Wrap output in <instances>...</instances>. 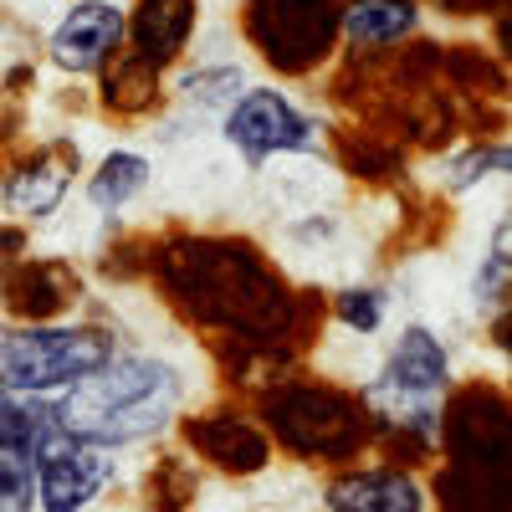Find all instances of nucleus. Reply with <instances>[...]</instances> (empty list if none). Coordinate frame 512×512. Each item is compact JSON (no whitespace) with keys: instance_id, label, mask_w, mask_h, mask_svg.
Masks as SVG:
<instances>
[{"instance_id":"nucleus-10","label":"nucleus","mask_w":512,"mask_h":512,"mask_svg":"<svg viewBox=\"0 0 512 512\" xmlns=\"http://www.w3.org/2000/svg\"><path fill=\"white\" fill-rule=\"evenodd\" d=\"M0 303H6V318L21 323L72 318V308L82 303V277L57 256H11L0 272Z\"/></svg>"},{"instance_id":"nucleus-9","label":"nucleus","mask_w":512,"mask_h":512,"mask_svg":"<svg viewBox=\"0 0 512 512\" xmlns=\"http://www.w3.org/2000/svg\"><path fill=\"white\" fill-rule=\"evenodd\" d=\"M128 6L118 0H72L47 31V62L62 77H103L123 57Z\"/></svg>"},{"instance_id":"nucleus-11","label":"nucleus","mask_w":512,"mask_h":512,"mask_svg":"<svg viewBox=\"0 0 512 512\" xmlns=\"http://www.w3.org/2000/svg\"><path fill=\"white\" fill-rule=\"evenodd\" d=\"M200 31V0H134L128 6L123 57H134L154 77L175 72Z\"/></svg>"},{"instance_id":"nucleus-12","label":"nucleus","mask_w":512,"mask_h":512,"mask_svg":"<svg viewBox=\"0 0 512 512\" xmlns=\"http://www.w3.org/2000/svg\"><path fill=\"white\" fill-rule=\"evenodd\" d=\"M180 425H185L190 451L226 477H256L272 466V441L262 431V420H251L241 410H205Z\"/></svg>"},{"instance_id":"nucleus-21","label":"nucleus","mask_w":512,"mask_h":512,"mask_svg":"<svg viewBox=\"0 0 512 512\" xmlns=\"http://www.w3.org/2000/svg\"><path fill=\"white\" fill-rule=\"evenodd\" d=\"M0 512H36V451L0 441Z\"/></svg>"},{"instance_id":"nucleus-8","label":"nucleus","mask_w":512,"mask_h":512,"mask_svg":"<svg viewBox=\"0 0 512 512\" xmlns=\"http://www.w3.org/2000/svg\"><path fill=\"white\" fill-rule=\"evenodd\" d=\"M77 175H82V149H77V139H72V134L41 139V144H31V149L6 169L0 205H6L11 221L41 226V221H52L57 210L67 205Z\"/></svg>"},{"instance_id":"nucleus-5","label":"nucleus","mask_w":512,"mask_h":512,"mask_svg":"<svg viewBox=\"0 0 512 512\" xmlns=\"http://www.w3.org/2000/svg\"><path fill=\"white\" fill-rule=\"evenodd\" d=\"M221 139L226 149L251 169H267L272 159H308L323 149V123L318 113L297 108L292 93L272 82H246L236 103L221 113Z\"/></svg>"},{"instance_id":"nucleus-2","label":"nucleus","mask_w":512,"mask_h":512,"mask_svg":"<svg viewBox=\"0 0 512 512\" xmlns=\"http://www.w3.org/2000/svg\"><path fill=\"white\" fill-rule=\"evenodd\" d=\"M190 379L169 354L149 349H113L88 379L52 400L57 425L67 436L103 446V451H128L164 441L185 420Z\"/></svg>"},{"instance_id":"nucleus-6","label":"nucleus","mask_w":512,"mask_h":512,"mask_svg":"<svg viewBox=\"0 0 512 512\" xmlns=\"http://www.w3.org/2000/svg\"><path fill=\"white\" fill-rule=\"evenodd\" d=\"M246 41L267 67L303 77L338 47L333 0H246Z\"/></svg>"},{"instance_id":"nucleus-1","label":"nucleus","mask_w":512,"mask_h":512,"mask_svg":"<svg viewBox=\"0 0 512 512\" xmlns=\"http://www.w3.org/2000/svg\"><path fill=\"white\" fill-rule=\"evenodd\" d=\"M149 277L164 287L175 308L195 323L221 328V338H277L292 323L282 277L262 262V251L231 236H175L149 251Z\"/></svg>"},{"instance_id":"nucleus-15","label":"nucleus","mask_w":512,"mask_h":512,"mask_svg":"<svg viewBox=\"0 0 512 512\" xmlns=\"http://www.w3.org/2000/svg\"><path fill=\"white\" fill-rule=\"evenodd\" d=\"M149 185H154V159L144 149H134V144H113L88 169V180H82V200H88V210H98L103 221H113L134 200H144Z\"/></svg>"},{"instance_id":"nucleus-14","label":"nucleus","mask_w":512,"mask_h":512,"mask_svg":"<svg viewBox=\"0 0 512 512\" xmlns=\"http://www.w3.org/2000/svg\"><path fill=\"white\" fill-rule=\"evenodd\" d=\"M420 26V6L415 0H349L338 6V41L354 57H379L410 41Z\"/></svg>"},{"instance_id":"nucleus-18","label":"nucleus","mask_w":512,"mask_h":512,"mask_svg":"<svg viewBox=\"0 0 512 512\" xmlns=\"http://www.w3.org/2000/svg\"><path fill=\"white\" fill-rule=\"evenodd\" d=\"M98 82H103V108H108V113H149V108L159 103V82H164V77H154V72L139 67L134 57H118Z\"/></svg>"},{"instance_id":"nucleus-4","label":"nucleus","mask_w":512,"mask_h":512,"mask_svg":"<svg viewBox=\"0 0 512 512\" xmlns=\"http://www.w3.org/2000/svg\"><path fill=\"white\" fill-rule=\"evenodd\" d=\"M256 420H262L272 446H287L303 461H354L374 436L364 400L318 379L267 384L262 400H256Z\"/></svg>"},{"instance_id":"nucleus-22","label":"nucleus","mask_w":512,"mask_h":512,"mask_svg":"<svg viewBox=\"0 0 512 512\" xmlns=\"http://www.w3.org/2000/svg\"><path fill=\"white\" fill-rule=\"evenodd\" d=\"M507 169V144L502 139H492V144H472L461 159H451L446 164V190L451 195H466V190H477V185H487V180H497Z\"/></svg>"},{"instance_id":"nucleus-16","label":"nucleus","mask_w":512,"mask_h":512,"mask_svg":"<svg viewBox=\"0 0 512 512\" xmlns=\"http://www.w3.org/2000/svg\"><path fill=\"white\" fill-rule=\"evenodd\" d=\"M241 88H246L241 62H195L175 77L180 108H195V113H226Z\"/></svg>"},{"instance_id":"nucleus-3","label":"nucleus","mask_w":512,"mask_h":512,"mask_svg":"<svg viewBox=\"0 0 512 512\" xmlns=\"http://www.w3.org/2000/svg\"><path fill=\"white\" fill-rule=\"evenodd\" d=\"M113 349H118L113 328L88 318H47V323L0 318V390L57 400L77 379H88Z\"/></svg>"},{"instance_id":"nucleus-19","label":"nucleus","mask_w":512,"mask_h":512,"mask_svg":"<svg viewBox=\"0 0 512 512\" xmlns=\"http://www.w3.org/2000/svg\"><path fill=\"white\" fill-rule=\"evenodd\" d=\"M57 431V410L52 400H36V395H16V390H0V441H16V446H31Z\"/></svg>"},{"instance_id":"nucleus-17","label":"nucleus","mask_w":512,"mask_h":512,"mask_svg":"<svg viewBox=\"0 0 512 512\" xmlns=\"http://www.w3.org/2000/svg\"><path fill=\"white\" fill-rule=\"evenodd\" d=\"M507 297H512V226H507V216H497L487 256L477 262V277H472V308H477V318H502Z\"/></svg>"},{"instance_id":"nucleus-23","label":"nucleus","mask_w":512,"mask_h":512,"mask_svg":"<svg viewBox=\"0 0 512 512\" xmlns=\"http://www.w3.org/2000/svg\"><path fill=\"white\" fill-rule=\"evenodd\" d=\"M231 6H236V0H231ZM241 6H246V0H241Z\"/></svg>"},{"instance_id":"nucleus-7","label":"nucleus","mask_w":512,"mask_h":512,"mask_svg":"<svg viewBox=\"0 0 512 512\" xmlns=\"http://www.w3.org/2000/svg\"><path fill=\"white\" fill-rule=\"evenodd\" d=\"M118 482V451L88 446L62 425L36 441V512H93Z\"/></svg>"},{"instance_id":"nucleus-13","label":"nucleus","mask_w":512,"mask_h":512,"mask_svg":"<svg viewBox=\"0 0 512 512\" xmlns=\"http://www.w3.org/2000/svg\"><path fill=\"white\" fill-rule=\"evenodd\" d=\"M431 487L410 466H344L323 482V512H431Z\"/></svg>"},{"instance_id":"nucleus-20","label":"nucleus","mask_w":512,"mask_h":512,"mask_svg":"<svg viewBox=\"0 0 512 512\" xmlns=\"http://www.w3.org/2000/svg\"><path fill=\"white\" fill-rule=\"evenodd\" d=\"M384 318H390V292H384V287L354 282V287H344V292H333V323L349 328L354 338L379 333Z\"/></svg>"}]
</instances>
